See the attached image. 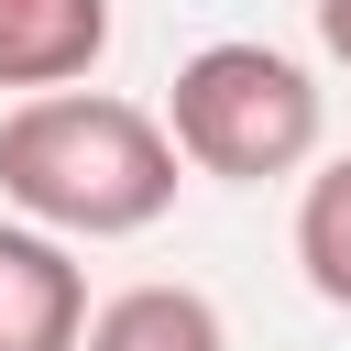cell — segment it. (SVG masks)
Returning <instances> with one entry per match:
<instances>
[{
	"label": "cell",
	"mask_w": 351,
	"mask_h": 351,
	"mask_svg": "<svg viewBox=\"0 0 351 351\" xmlns=\"http://www.w3.org/2000/svg\"><path fill=\"white\" fill-rule=\"evenodd\" d=\"M318 44H329V55L351 66V0H318Z\"/></svg>",
	"instance_id": "7"
},
{
	"label": "cell",
	"mask_w": 351,
	"mask_h": 351,
	"mask_svg": "<svg viewBox=\"0 0 351 351\" xmlns=\"http://www.w3.org/2000/svg\"><path fill=\"white\" fill-rule=\"evenodd\" d=\"M296 263H307V285L329 307H351V154L307 176V197H296Z\"/></svg>",
	"instance_id": "6"
},
{
	"label": "cell",
	"mask_w": 351,
	"mask_h": 351,
	"mask_svg": "<svg viewBox=\"0 0 351 351\" xmlns=\"http://www.w3.org/2000/svg\"><path fill=\"white\" fill-rule=\"evenodd\" d=\"M176 132L110 88H55L0 121V197L55 241H132L176 208Z\"/></svg>",
	"instance_id": "1"
},
{
	"label": "cell",
	"mask_w": 351,
	"mask_h": 351,
	"mask_svg": "<svg viewBox=\"0 0 351 351\" xmlns=\"http://www.w3.org/2000/svg\"><path fill=\"white\" fill-rule=\"evenodd\" d=\"M165 132L197 176L219 186H263V176H296L318 154V88L296 55L274 44H197L176 66V99H165Z\"/></svg>",
	"instance_id": "2"
},
{
	"label": "cell",
	"mask_w": 351,
	"mask_h": 351,
	"mask_svg": "<svg viewBox=\"0 0 351 351\" xmlns=\"http://www.w3.org/2000/svg\"><path fill=\"white\" fill-rule=\"evenodd\" d=\"M88 351H230V329L197 285H121L88 318Z\"/></svg>",
	"instance_id": "5"
},
{
	"label": "cell",
	"mask_w": 351,
	"mask_h": 351,
	"mask_svg": "<svg viewBox=\"0 0 351 351\" xmlns=\"http://www.w3.org/2000/svg\"><path fill=\"white\" fill-rule=\"evenodd\" d=\"M110 55V0H0V88H77Z\"/></svg>",
	"instance_id": "4"
},
{
	"label": "cell",
	"mask_w": 351,
	"mask_h": 351,
	"mask_svg": "<svg viewBox=\"0 0 351 351\" xmlns=\"http://www.w3.org/2000/svg\"><path fill=\"white\" fill-rule=\"evenodd\" d=\"M88 274L55 230L0 219V351H88Z\"/></svg>",
	"instance_id": "3"
}]
</instances>
